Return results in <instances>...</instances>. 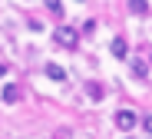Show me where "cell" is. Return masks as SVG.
<instances>
[{
    "label": "cell",
    "instance_id": "obj_1",
    "mask_svg": "<svg viewBox=\"0 0 152 139\" xmlns=\"http://www.w3.org/2000/svg\"><path fill=\"white\" fill-rule=\"evenodd\" d=\"M53 40H56L60 46L73 50L76 43H80V30H76V26H56V30H53Z\"/></svg>",
    "mask_w": 152,
    "mask_h": 139
},
{
    "label": "cell",
    "instance_id": "obj_2",
    "mask_svg": "<svg viewBox=\"0 0 152 139\" xmlns=\"http://www.w3.org/2000/svg\"><path fill=\"white\" fill-rule=\"evenodd\" d=\"M136 123H139V116L132 113V109H119V113H116V126H119L122 132H132Z\"/></svg>",
    "mask_w": 152,
    "mask_h": 139
},
{
    "label": "cell",
    "instance_id": "obj_3",
    "mask_svg": "<svg viewBox=\"0 0 152 139\" xmlns=\"http://www.w3.org/2000/svg\"><path fill=\"white\" fill-rule=\"evenodd\" d=\"M109 50H113V57H116V60H126V57H129V43H126L122 37H116V40L109 43Z\"/></svg>",
    "mask_w": 152,
    "mask_h": 139
},
{
    "label": "cell",
    "instance_id": "obj_4",
    "mask_svg": "<svg viewBox=\"0 0 152 139\" xmlns=\"http://www.w3.org/2000/svg\"><path fill=\"white\" fill-rule=\"evenodd\" d=\"M46 76L53 79V83H63V79H66V70H63L60 63H46Z\"/></svg>",
    "mask_w": 152,
    "mask_h": 139
},
{
    "label": "cell",
    "instance_id": "obj_5",
    "mask_svg": "<svg viewBox=\"0 0 152 139\" xmlns=\"http://www.w3.org/2000/svg\"><path fill=\"white\" fill-rule=\"evenodd\" d=\"M17 99H20V90L13 86V83H7V86H4V103H10V106H13Z\"/></svg>",
    "mask_w": 152,
    "mask_h": 139
},
{
    "label": "cell",
    "instance_id": "obj_6",
    "mask_svg": "<svg viewBox=\"0 0 152 139\" xmlns=\"http://www.w3.org/2000/svg\"><path fill=\"white\" fill-rule=\"evenodd\" d=\"M129 70H132V76H136V79H145V76H149V66H145L142 60H132V66H129Z\"/></svg>",
    "mask_w": 152,
    "mask_h": 139
},
{
    "label": "cell",
    "instance_id": "obj_7",
    "mask_svg": "<svg viewBox=\"0 0 152 139\" xmlns=\"http://www.w3.org/2000/svg\"><path fill=\"white\" fill-rule=\"evenodd\" d=\"M129 10L139 13V17H145L149 13V0H129Z\"/></svg>",
    "mask_w": 152,
    "mask_h": 139
},
{
    "label": "cell",
    "instance_id": "obj_8",
    "mask_svg": "<svg viewBox=\"0 0 152 139\" xmlns=\"http://www.w3.org/2000/svg\"><path fill=\"white\" fill-rule=\"evenodd\" d=\"M46 7L53 10V13H63V4H60V0H46Z\"/></svg>",
    "mask_w": 152,
    "mask_h": 139
},
{
    "label": "cell",
    "instance_id": "obj_9",
    "mask_svg": "<svg viewBox=\"0 0 152 139\" xmlns=\"http://www.w3.org/2000/svg\"><path fill=\"white\" fill-rule=\"evenodd\" d=\"M86 90H89V96H93V99H99V96H103V90H99V86H96V83H89V86H86Z\"/></svg>",
    "mask_w": 152,
    "mask_h": 139
},
{
    "label": "cell",
    "instance_id": "obj_10",
    "mask_svg": "<svg viewBox=\"0 0 152 139\" xmlns=\"http://www.w3.org/2000/svg\"><path fill=\"white\" fill-rule=\"evenodd\" d=\"M142 129H145V132L152 136V116H145V119H142Z\"/></svg>",
    "mask_w": 152,
    "mask_h": 139
},
{
    "label": "cell",
    "instance_id": "obj_11",
    "mask_svg": "<svg viewBox=\"0 0 152 139\" xmlns=\"http://www.w3.org/2000/svg\"><path fill=\"white\" fill-rule=\"evenodd\" d=\"M0 76H7V63H0Z\"/></svg>",
    "mask_w": 152,
    "mask_h": 139
},
{
    "label": "cell",
    "instance_id": "obj_12",
    "mask_svg": "<svg viewBox=\"0 0 152 139\" xmlns=\"http://www.w3.org/2000/svg\"><path fill=\"white\" fill-rule=\"evenodd\" d=\"M126 139H136V136H126Z\"/></svg>",
    "mask_w": 152,
    "mask_h": 139
},
{
    "label": "cell",
    "instance_id": "obj_13",
    "mask_svg": "<svg viewBox=\"0 0 152 139\" xmlns=\"http://www.w3.org/2000/svg\"><path fill=\"white\" fill-rule=\"evenodd\" d=\"M149 60H152V53H149Z\"/></svg>",
    "mask_w": 152,
    "mask_h": 139
}]
</instances>
